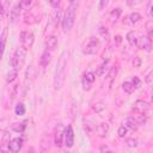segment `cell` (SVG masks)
<instances>
[{"label":"cell","mask_w":153,"mask_h":153,"mask_svg":"<svg viewBox=\"0 0 153 153\" xmlns=\"http://www.w3.org/2000/svg\"><path fill=\"white\" fill-rule=\"evenodd\" d=\"M127 39L131 45H135L139 49H142V50H146V51H151L152 41L147 36H145L143 33H141L139 31H134V30L129 31L127 33Z\"/></svg>","instance_id":"1"},{"label":"cell","mask_w":153,"mask_h":153,"mask_svg":"<svg viewBox=\"0 0 153 153\" xmlns=\"http://www.w3.org/2000/svg\"><path fill=\"white\" fill-rule=\"evenodd\" d=\"M67 60H68V54L65 51L62 53L59 62H57V68L55 72V78H54V88L60 90L66 80V69H67Z\"/></svg>","instance_id":"2"},{"label":"cell","mask_w":153,"mask_h":153,"mask_svg":"<svg viewBox=\"0 0 153 153\" xmlns=\"http://www.w3.org/2000/svg\"><path fill=\"white\" fill-rule=\"evenodd\" d=\"M75 13H76V4L73 1L67 7V11L65 12V16H63V19H62V29H63V31L67 32L73 27L74 20H75Z\"/></svg>","instance_id":"3"},{"label":"cell","mask_w":153,"mask_h":153,"mask_svg":"<svg viewBox=\"0 0 153 153\" xmlns=\"http://www.w3.org/2000/svg\"><path fill=\"white\" fill-rule=\"evenodd\" d=\"M25 57H26V50L23 48V47H19L16 49L14 54H13V57L11 60V65L13 68L16 69H20L25 62Z\"/></svg>","instance_id":"4"},{"label":"cell","mask_w":153,"mask_h":153,"mask_svg":"<svg viewBox=\"0 0 153 153\" xmlns=\"http://www.w3.org/2000/svg\"><path fill=\"white\" fill-rule=\"evenodd\" d=\"M98 47H99V39L97 37H94V36H91L84 42L82 53L86 54V55H93V54L97 53Z\"/></svg>","instance_id":"5"},{"label":"cell","mask_w":153,"mask_h":153,"mask_svg":"<svg viewBox=\"0 0 153 153\" xmlns=\"http://www.w3.org/2000/svg\"><path fill=\"white\" fill-rule=\"evenodd\" d=\"M33 41H35V36L31 31L29 30H25V31H22L20 32V42H22V47L25 49V50H29L32 44H33Z\"/></svg>","instance_id":"6"},{"label":"cell","mask_w":153,"mask_h":153,"mask_svg":"<svg viewBox=\"0 0 153 153\" xmlns=\"http://www.w3.org/2000/svg\"><path fill=\"white\" fill-rule=\"evenodd\" d=\"M63 143L67 148L73 147L74 145V130L72 128V126H67L63 130Z\"/></svg>","instance_id":"7"},{"label":"cell","mask_w":153,"mask_h":153,"mask_svg":"<svg viewBox=\"0 0 153 153\" xmlns=\"http://www.w3.org/2000/svg\"><path fill=\"white\" fill-rule=\"evenodd\" d=\"M94 80H96V73H93V72H91V71L86 72V73L84 74V76H82V79H81L82 88H84L85 91H88V90L91 88L92 84L94 82Z\"/></svg>","instance_id":"8"},{"label":"cell","mask_w":153,"mask_h":153,"mask_svg":"<svg viewBox=\"0 0 153 153\" xmlns=\"http://www.w3.org/2000/svg\"><path fill=\"white\" fill-rule=\"evenodd\" d=\"M133 110L137 114H142V115H146L147 111L149 110V104L145 100H136L134 104H133Z\"/></svg>","instance_id":"9"},{"label":"cell","mask_w":153,"mask_h":153,"mask_svg":"<svg viewBox=\"0 0 153 153\" xmlns=\"http://www.w3.org/2000/svg\"><path fill=\"white\" fill-rule=\"evenodd\" d=\"M23 143H24V140L22 137H14L12 140H10V143H8V149L11 152H19L23 147Z\"/></svg>","instance_id":"10"},{"label":"cell","mask_w":153,"mask_h":153,"mask_svg":"<svg viewBox=\"0 0 153 153\" xmlns=\"http://www.w3.org/2000/svg\"><path fill=\"white\" fill-rule=\"evenodd\" d=\"M7 36H8V29L4 27L1 35H0V59L2 57L4 53H5V48H6V42H7Z\"/></svg>","instance_id":"11"},{"label":"cell","mask_w":153,"mask_h":153,"mask_svg":"<svg viewBox=\"0 0 153 153\" xmlns=\"http://www.w3.org/2000/svg\"><path fill=\"white\" fill-rule=\"evenodd\" d=\"M94 129H96V133H97V135L99 137H105L108 131H109V124L103 122V123H99Z\"/></svg>","instance_id":"12"},{"label":"cell","mask_w":153,"mask_h":153,"mask_svg":"<svg viewBox=\"0 0 153 153\" xmlns=\"http://www.w3.org/2000/svg\"><path fill=\"white\" fill-rule=\"evenodd\" d=\"M49 62H50V53H49L48 49H47V50H44V51L42 53V55H41V57H39V66L47 67V66L49 65Z\"/></svg>","instance_id":"13"},{"label":"cell","mask_w":153,"mask_h":153,"mask_svg":"<svg viewBox=\"0 0 153 153\" xmlns=\"http://www.w3.org/2000/svg\"><path fill=\"white\" fill-rule=\"evenodd\" d=\"M57 44H59V42H57V38L55 36H49L45 41V45H47L48 50H54L57 47Z\"/></svg>","instance_id":"14"},{"label":"cell","mask_w":153,"mask_h":153,"mask_svg":"<svg viewBox=\"0 0 153 153\" xmlns=\"http://www.w3.org/2000/svg\"><path fill=\"white\" fill-rule=\"evenodd\" d=\"M20 8H22V4H17V5H14V7L11 10V22H12V23H14V22L19 18Z\"/></svg>","instance_id":"15"},{"label":"cell","mask_w":153,"mask_h":153,"mask_svg":"<svg viewBox=\"0 0 153 153\" xmlns=\"http://www.w3.org/2000/svg\"><path fill=\"white\" fill-rule=\"evenodd\" d=\"M137 126H139V123H137V121H136L133 116H129V117L126 120V127H127V128L134 130V129L137 128Z\"/></svg>","instance_id":"16"},{"label":"cell","mask_w":153,"mask_h":153,"mask_svg":"<svg viewBox=\"0 0 153 153\" xmlns=\"http://www.w3.org/2000/svg\"><path fill=\"white\" fill-rule=\"evenodd\" d=\"M25 123H26V121L20 122V123H14V124L11 126V129L13 131H16V133H23L25 130V128H26V124Z\"/></svg>","instance_id":"17"},{"label":"cell","mask_w":153,"mask_h":153,"mask_svg":"<svg viewBox=\"0 0 153 153\" xmlns=\"http://www.w3.org/2000/svg\"><path fill=\"white\" fill-rule=\"evenodd\" d=\"M122 88L124 90V92H127V93H131V92L135 91L136 86H135V85L131 82V80H130V81H124V82L122 84Z\"/></svg>","instance_id":"18"},{"label":"cell","mask_w":153,"mask_h":153,"mask_svg":"<svg viewBox=\"0 0 153 153\" xmlns=\"http://www.w3.org/2000/svg\"><path fill=\"white\" fill-rule=\"evenodd\" d=\"M17 76H18V69L13 68V69H11V71L7 73V75H6V81L10 84V82L14 81V80L17 79Z\"/></svg>","instance_id":"19"},{"label":"cell","mask_w":153,"mask_h":153,"mask_svg":"<svg viewBox=\"0 0 153 153\" xmlns=\"http://www.w3.org/2000/svg\"><path fill=\"white\" fill-rule=\"evenodd\" d=\"M140 20H141V14L140 13L133 12V13L129 14V22H130V24H136Z\"/></svg>","instance_id":"20"},{"label":"cell","mask_w":153,"mask_h":153,"mask_svg":"<svg viewBox=\"0 0 153 153\" xmlns=\"http://www.w3.org/2000/svg\"><path fill=\"white\" fill-rule=\"evenodd\" d=\"M92 109H93V111H96L97 114H100L102 111H104L105 104H104L103 102H97V103H94V104L92 105Z\"/></svg>","instance_id":"21"},{"label":"cell","mask_w":153,"mask_h":153,"mask_svg":"<svg viewBox=\"0 0 153 153\" xmlns=\"http://www.w3.org/2000/svg\"><path fill=\"white\" fill-rule=\"evenodd\" d=\"M14 114H16L17 116H23V115L25 114V106H24L23 103H19V104L16 105V108H14Z\"/></svg>","instance_id":"22"},{"label":"cell","mask_w":153,"mask_h":153,"mask_svg":"<svg viewBox=\"0 0 153 153\" xmlns=\"http://www.w3.org/2000/svg\"><path fill=\"white\" fill-rule=\"evenodd\" d=\"M62 143H63V134H62L61 131H59V133H56V135H55V145H56L57 147H61Z\"/></svg>","instance_id":"23"},{"label":"cell","mask_w":153,"mask_h":153,"mask_svg":"<svg viewBox=\"0 0 153 153\" xmlns=\"http://www.w3.org/2000/svg\"><path fill=\"white\" fill-rule=\"evenodd\" d=\"M120 14H121V8H115V10H112L111 12H110V19L111 20H116L118 17H120Z\"/></svg>","instance_id":"24"},{"label":"cell","mask_w":153,"mask_h":153,"mask_svg":"<svg viewBox=\"0 0 153 153\" xmlns=\"http://www.w3.org/2000/svg\"><path fill=\"white\" fill-rule=\"evenodd\" d=\"M127 131H128L127 127H126V126H121V127L118 128V130H117V134H118L120 137H124V136L127 135Z\"/></svg>","instance_id":"25"},{"label":"cell","mask_w":153,"mask_h":153,"mask_svg":"<svg viewBox=\"0 0 153 153\" xmlns=\"http://www.w3.org/2000/svg\"><path fill=\"white\" fill-rule=\"evenodd\" d=\"M126 143H127V146L128 147H136V145H137V141L135 140V139H128L127 141H126Z\"/></svg>","instance_id":"26"},{"label":"cell","mask_w":153,"mask_h":153,"mask_svg":"<svg viewBox=\"0 0 153 153\" xmlns=\"http://www.w3.org/2000/svg\"><path fill=\"white\" fill-rule=\"evenodd\" d=\"M145 80H146V84L151 87V86H152V71H149V72H148V74H147V76H146V79H145Z\"/></svg>","instance_id":"27"},{"label":"cell","mask_w":153,"mask_h":153,"mask_svg":"<svg viewBox=\"0 0 153 153\" xmlns=\"http://www.w3.org/2000/svg\"><path fill=\"white\" fill-rule=\"evenodd\" d=\"M116 72H117V67H112L111 69H110V72H109V74H108V76H109V79H112L115 75H116Z\"/></svg>","instance_id":"28"},{"label":"cell","mask_w":153,"mask_h":153,"mask_svg":"<svg viewBox=\"0 0 153 153\" xmlns=\"http://www.w3.org/2000/svg\"><path fill=\"white\" fill-rule=\"evenodd\" d=\"M147 14H148V17H149V18H152V17H153V14H152V0H149V2H148Z\"/></svg>","instance_id":"29"},{"label":"cell","mask_w":153,"mask_h":153,"mask_svg":"<svg viewBox=\"0 0 153 153\" xmlns=\"http://www.w3.org/2000/svg\"><path fill=\"white\" fill-rule=\"evenodd\" d=\"M49 4L53 6V7H59V5H60V0H49Z\"/></svg>","instance_id":"30"},{"label":"cell","mask_w":153,"mask_h":153,"mask_svg":"<svg viewBox=\"0 0 153 153\" xmlns=\"http://www.w3.org/2000/svg\"><path fill=\"white\" fill-rule=\"evenodd\" d=\"M131 82H133V84H134V85L137 87V86L140 85V79H139L137 76H134V78L131 79Z\"/></svg>","instance_id":"31"},{"label":"cell","mask_w":153,"mask_h":153,"mask_svg":"<svg viewBox=\"0 0 153 153\" xmlns=\"http://www.w3.org/2000/svg\"><path fill=\"white\" fill-rule=\"evenodd\" d=\"M106 4H108V0H99V10L104 8L106 6Z\"/></svg>","instance_id":"32"},{"label":"cell","mask_w":153,"mask_h":153,"mask_svg":"<svg viewBox=\"0 0 153 153\" xmlns=\"http://www.w3.org/2000/svg\"><path fill=\"white\" fill-rule=\"evenodd\" d=\"M32 2H33V0H23V1H22V5H24V6L27 7V6H30Z\"/></svg>","instance_id":"33"},{"label":"cell","mask_w":153,"mask_h":153,"mask_svg":"<svg viewBox=\"0 0 153 153\" xmlns=\"http://www.w3.org/2000/svg\"><path fill=\"white\" fill-rule=\"evenodd\" d=\"M2 16H4V6H2L1 0H0V17H2Z\"/></svg>","instance_id":"34"},{"label":"cell","mask_w":153,"mask_h":153,"mask_svg":"<svg viewBox=\"0 0 153 153\" xmlns=\"http://www.w3.org/2000/svg\"><path fill=\"white\" fill-rule=\"evenodd\" d=\"M99 32H100L102 35H104V36H108V31H106V30L104 31V30H103V27H100V29H99Z\"/></svg>","instance_id":"35"},{"label":"cell","mask_w":153,"mask_h":153,"mask_svg":"<svg viewBox=\"0 0 153 153\" xmlns=\"http://www.w3.org/2000/svg\"><path fill=\"white\" fill-rule=\"evenodd\" d=\"M100 151H102V152H104V151H109V148H108L106 146H102V147H100Z\"/></svg>","instance_id":"36"},{"label":"cell","mask_w":153,"mask_h":153,"mask_svg":"<svg viewBox=\"0 0 153 153\" xmlns=\"http://www.w3.org/2000/svg\"><path fill=\"white\" fill-rule=\"evenodd\" d=\"M68 1H69V2H73V1H75V0H68Z\"/></svg>","instance_id":"37"}]
</instances>
